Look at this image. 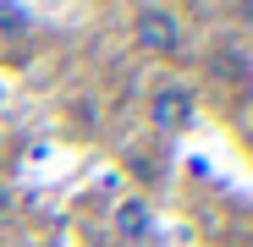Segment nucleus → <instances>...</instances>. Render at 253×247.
Masks as SVG:
<instances>
[{
	"instance_id": "f03ea898",
	"label": "nucleus",
	"mask_w": 253,
	"mask_h": 247,
	"mask_svg": "<svg viewBox=\"0 0 253 247\" xmlns=\"http://www.w3.org/2000/svg\"><path fill=\"white\" fill-rule=\"evenodd\" d=\"M149 110H154V127L160 132H182L193 121V94L182 88V82H160L154 99H149Z\"/></svg>"
},
{
	"instance_id": "20e7f679",
	"label": "nucleus",
	"mask_w": 253,
	"mask_h": 247,
	"mask_svg": "<svg viewBox=\"0 0 253 247\" xmlns=\"http://www.w3.org/2000/svg\"><path fill=\"white\" fill-rule=\"evenodd\" d=\"M209 66H215V77L231 82L237 94H253V55H242L237 44H220L215 55H209Z\"/></svg>"
},
{
	"instance_id": "f257e3e1",
	"label": "nucleus",
	"mask_w": 253,
	"mask_h": 247,
	"mask_svg": "<svg viewBox=\"0 0 253 247\" xmlns=\"http://www.w3.org/2000/svg\"><path fill=\"white\" fill-rule=\"evenodd\" d=\"M132 28H138V44L149 55H176L182 50V17L171 6H138Z\"/></svg>"
},
{
	"instance_id": "7ed1b4c3",
	"label": "nucleus",
	"mask_w": 253,
	"mask_h": 247,
	"mask_svg": "<svg viewBox=\"0 0 253 247\" xmlns=\"http://www.w3.org/2000/svg\"><path fill=\"white\" fill-rule=\"evenodd\" d=\"M110 225H116L121 242H132V247H143L154 236V220H149V203L143 198H121L116 209H110Z\"/></svg>"
},
{
	"instance_id": "39448f33",
	"label": "nucleus",
	"mask_w": 253,
	"mask_h": 247,
	"mask_svg": "<svg viewBox=\"0 0 253 247\" xmlns=\"http://www.w3.org/2000/svg\"><path fill=\"white\" fill-rule=\"evenodd\" d=\"M0 22H6V33H28V11L17 6H0Z\"/></svg>"
}]
</instances>
